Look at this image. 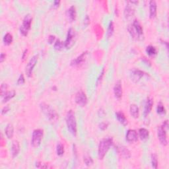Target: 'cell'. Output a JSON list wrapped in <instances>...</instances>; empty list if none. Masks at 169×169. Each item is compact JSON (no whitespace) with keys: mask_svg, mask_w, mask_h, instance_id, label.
Segmentation results:
<instances>
[{"mask_svg":"<svg viewBox=\"0 0 169 169\" xmlns=\"http://www.w3.org/2000/svg\"><path fill=\"white\" fill-rule=\"evenodd\" d=\"M113 91L116 99H117L118 100H120L123 94L122 87H121V82L120 80H118V81L116 82L113 88Z\"/></svg>","mask_w":169,"mask_h":169,"instance_id":"obj_14","label":"cell"},{"mask_svg":"<svg viewBox=\"0 0 169 169\" xmlns=\"http://www.w3.org/2000/svg\"><path fill=\"white\" fill-rule=\"evenodd\" d=\"M15 91L14 90L7 91V93H5V95L2 97V102L5 103L10 101L11 99H12L15 96Z\"/></svg>","mask_w":169,"mask_h":169,"instance_id":"obj_24","label":"cell"},{"mask_svg":"<svg viewBox=\"0 0 169 169\" xmlns=\"http://www.w3.org/2000/svg\"><path fill=\"white\" fill-rule=\"evenodd\" d=\"M27 54H28V50L27 49H25L24 50V52L23 53V55H22V60L23 61H24L25 59L27 57Z\"/></svg>","mask_w":169,"mask_h":169,"instance_id":"obj_44","label":"cell"},{"mask_svg":"<svg viewBox=\"0 0 169 169\" xmlns=\"http://www.w3.org/2000/svg\"><path fill=\"white\" fill-rule=\"evenodd\" d=\"M66 15L68 19H69L71 22L75 21L77 17V12L76 8L74 5H72V6L70 7V8L67 10Z\"/></svg>","mask_w":169,"mask_h":169,"instance_id":"obj_18","label":"cell"},{"mask_svg":"<svg viewBox=\"0 0 169 169\" xmlns=\"http://www.w3.org/2000/svg\"><path fill=\"white\" fill-rule=\"evenodd\" d=\"M168 129V120H166L162 124L157 128V138L162 145L167 146L168 145V139H167V132Z\"/></svg>","mask_w":169,"mask_h":169,"instance_id":"obj_3","label":"cell"},{"mask_svg":"<svg viewBox=\"0 0 169 169\" xmlns=\"http://www.w3.org/2000/svg\"><path fill=\"white\" fill-rule=\"evenodd\" d=\"M113 143V139L112 138H105L100 141L98 147V157L100 160L105 158Z\"/></svg>","mask_w":169,"mask_h":169,"instance_id":"obj_1","label":"cell"},{"mask_svg":"<svg viewBox=\"0 0 169 169\" xmlns=\"http://www.w3.org/2000/svg\"><path fill=\"white\" fill-rule=\"evenodd\" d=\"M114 26L113 20H110V22L108 25L107 32H106V36H107L108 38L112 37V35L114 34Z\"/></svg>","mask_w":169,"mask_h":169,"instance_id":"obj_29","label":"cell"},{"mask_svg":"<svg viewBox=\"0 0 169 169\" xmlns=\"http://www.w3.org/2000/svg\"><path fill=\"white\" fill-rule=\"evenodd\" d=\"M138 4V1H127V5H126L125 9H124V15L125 18L129 19L130 17H132L135 13V10L134 8L132 6V4Z\"/></svg>","mask_w":169,"mask_h":169,"instance_id":"obj_12","label":"cell"},{"mask_svg":"<svg viewBox=\"0 0 169 169\" xmlns=\"http://www.w3.org/2000/svg\"><path fill=\"white\" fill-rule=\"evenodd\" d=\"M36 167L38 168H48V166L46 164H43V163L40 162H37Z\"/></svg>","mask_w":169,"mask_h":169,"instance_id":"obj_39","label":"cell"},{"mask_svg":"<svg viewBox=\"0 0 169 169\" xmlns=\"http://www.w3.org/2000/svg\"><path fill=\"white\" fill-rule=\"evenodd\" d=\"M54 48L56 50H61L64 48H65V45H64V42L61 41L60 39H57L56 40V42H54Z\"/></svg>","mask_w":169,"mask_h":169,"instance_id":"obj_31","label":"cell"},{"mask_svg":"<svg viewBox=\"0 0 169 169\" xmlns=\"http://www.w3.org/2000/svg\"><path fill=\"white\" fill-rule=\"evenodd\" d=\"M13 35L10 33H9V32L5 34L4 35V38H3V42H4V44L6 46L10 45V44L13 42Z\"/></svg>","mask_w":169,"mask_h":169,"instance_id":"obj_26","label":"cell"},{"mask_svg":"<svg viewBox=\"0 0 169 169\" xmlns=\"http://www.w3.org/2000/svg\"><path fill=\"white\" fill-rule=\"evenodd\" d=\"M139 136L137 132L134 129H128L126 134V139L129 143H134L138 140Z\"/></svg>","mask_w":169,"mask_h":169,"instance_id":"obj_13","label":"cell"},{"mask_svg":"<svg viewBox=\"0 0 169 169\" xmlns=\"http://www.w3.org/2000/svg\"><path fill=\"white\" fill-rule=\"evenodd\" d=\"M149 17L150 19H155L157 16V5L155 1H149Z\"/></svg>","mask_w":169,"mask_h":169,"instance_id":"obj_19","label":"cell"},{"mask_svg":"<svg viewBox=\"0 0 169 169\" xmlns=\"http://www.w3.org/2000/svg\"><path fill=\"white\" fill-rule=\"evenodd\" d=\"M5 145V141H4V138H3V136L1 135V147H4Z\"/></svg>","mask_w":169,"mask_h":169,"instance_id":"obj_47","label":"cell"},{"mask_svg":"<svg viewBox=\"0 0 169 169\" xmlns=\"http://www.w3.org/2000/svg\"><path fill=\"white\" fill-rule=\"evenodd\" d=\"M105 68H102L101 72H100L99 76L98 77V78L97 79V81H96V85H99V84L100 83V82H101V81L102 80L104 75H105Z\"/></svg>","mask_w":169,"mask_h":169,"instance_id":"obj_36","label":"cell"},{"mask_svg":"<svg viewBox=\"0 0 169 169\" xmlns=\"http://www.w3.org/2000/svg\"><path fill=\"white\" fill-rule=\"evenodd\" d=\"M129 113L133 118H135V119L138 118L139 116V109L138 106L135 104H132L130 105Z\"/></svg>","mask_w":169,"mask_h":169,"instance_id":"obj_22","label":"cell"},{"mask_svg":"<svg viewBox=\"0 0 169 169\" xmlns=\"http://www.w3.org/2000/svg\"><path fill=\"white\" fill-rule=\"evenodd\" d=\"M83 161L86 166L87 167H90V166L93 165V159H92V157L89 155H85L83 157Z\"/></svg>","mask_w":169,"mask_h":169,"instance_id":"obj_34","label":"cell"},{"mask_svg":"<svg viewBox=\"0 0 169 169\" xmlns=\"http://www.w3.org/2000/svg\"><path fill=\"white\" fill-rule=\"evenodd\" d=\"M20 150L19 142L17 140H15L12 143V146H11V155L13 158L18 156Z\"/></svg>","mask_w":169,"mask_h":169,"instance_id":"obj_20","label":"cell"},{"mask_svg":"<svg viewBox=\"0 0 169 169\" xmlns=\"http://www.w3.org/2000/svg\"><path fill=\"white\" fill-rule=\"evenodd\" d=\"M90 24V18L89 17L88 15H86L85 18H84V20H83V25L87 27V26H89V25Z\"/></svg>","mask_w":169,"mask_h":169,"instance_id":"obj_41","label":"cell"},{"mask_svg":"<svg viewBox=\"0 0 169 169\" xmlns=\"http://www.w3.org/2000/svg\"><path fill=\"white\" fill-rule=\"evenodd\" d=\"M64 153L65 148L64 145L61 143H59L57 145V146H56V153H57L58 156H62L64 154Z\"/></svg>","mask_w":169,"mask_h":169,"instance_id":"obj_33","label":"cell"},{"mask_svg":"<svg viewBox=\"0 0 169 169\" xmlns=\"http://www.w3.org/2000/svg\"><path fill=\"white\" fill-rule=\"evenodd\" d=\"M41 110L46 116V118L51 121H56L58 119V114L54 109H53L50 105L45 102H42L40 105Z\"/></svg>","mask_w":169,"mask_h":169,"instance_id":"obj_4","label":"cell"},{"mask_svg":"<svg viewBox=\"0 0 169 169\" xmlns=\"http://www.w3.org/2000/svg\"><path fill=\"white\" fill-rule=\"evenodd\" d=\"M116 118L117 120L119 121V122L123 125L124 126H126L128 124V121H127V118H126V116L122 112L118 111L116 112Z\"/></svg>","mask_w":169,"mask_h":169,"instance_id":"obj_21","label":"cell"},{"mask_svg":"<svg viewBox=\"0 0 169 169\" xmlns=\"http://www.w3.org/2000/svg\"><path fill=\"white\" fill-rule=\"evenodd\" d=\"M149 75L145 72L138 69H133L130 72V77L132 81L134 83H138L140 81L142 78Z\"/></svg>","mask_w":169,"mask_h":169,"instance_id":"obj_10","label":"cell"},{"mask_svg":"<svg viewBox=\"0 0 169 169\" xmlns=\"http://www.w3.org/2000/svg\"><path fill=\"white\" fill-rule=\"evenodd\" d=\"M153 106V100L152 98L148 97L145 104L144 107V111H143V116L144 117L146 118L148 115L150 114V112L152 110Z\"/></svg>","mask_w":169,"mask_h":169,"instance_id":"obj_17","label":"cell"},{"mask_svg":"<svg viewBox=\"0 0 169 169\" xmlns=\"http://www.w3.org/2000/svg\"><path fill=\"white\" fill-rule=\"evenodd\" d=\"M8 88V85L7 83H3L1 85V87H0V91H1V97H4L5 93H7V90Z\"/></svg>","mask_w":169,"mask_h":169,"instance_id":"obj_35","label":"cell"},{"mask_svg":"<svg viewBox=\"0 0 169 169\" xmlns=\"http://www.w3.org/2000/svg\"><path fill=\"white\" fill-rule=\"evenodd\" d=\"M108 126H109V123L108 121H102V122L99 124V127L100 129L102 130V131H105V130L108 128Z\"/></svg>","mask_w":169,"mask_h":169,"instance_id":"obj_37","label":"cell"},{"mask_svg":"<svg viewBox=\"0 0 169 169\" xmlns=\"http://www.w3.org/2000/svg\"><path fill=\"white\" fill-rule=\"evenodd\" d=\"M157 114H160V115H163L167 113V111H166L165 106L161 102H159L158 105H157Z\"/></svg>","mask_w":169,"mask_h":169,"instance_id":"obj_32","label":"cell"},{"mask_svg":"<svg viewBox=\"0 0 169 169\" xmlns=\"http://www.w3.org/2000/svg\"><path fill=\"white\" fill-rule=\"evenodd\" d=\"M133 29H134L136 33L138 34V36L140 37L141 39L142 40L143 38V30L142 28L141 25L140 24L139 20L138 19H135L133 20V23L132 24Z\"/></svg>","mask_w":169,"mask_h":169,"instance_id":"obj_15","label":"cell"},{"mask_svg":"<svg viewBox=\"0 0 169 169\" xmlns=\"http://www.w3.org/2000/svg\"><path fill=\"white\" fill-rule=\"evenodd\" d=\"M117 152L118 154H120L121 157H123L125 159H128L132 156L129 150L125 146H123V145L117 147Z\"/></svg>","mask_w":169,"mask_h":169,"instance_id":"obj_16","label":"cell"},{"mask_svg":"<svg viewBox=\"0 0 169 169\" xmlns=\"http://www.w3.org/2000/svg\"><path fill=\"white\" fill-rule=\"evenodd\" d=\"M87 54H88V51H85L83 52H82L81 54L78 56V57L71 61L70 65L73 67L81 66V65L83 64L85 62Z\"/></svg>","mask_w":169,"mask_h":169,"instance_id":"obj_11","label":"cell"},{"mask_svg":"<svg viewBox=\"0 0 169 169\" xmlns=\"http://www.w3.org/2000/svg\"><path fill=\"white\" fill-rule=\"evenodd\" d=\"M60 1H54V2H53L52 7L53 8L58 7L59 5H60Z\"/></svg>","mask_w":169,"mask_h":169,"instance_id":"obj_45","label":"cell"},{"mask_svg":"<svg viewBox=\"0 0 169 169\" xmlns=\"http://www.w3.org/2000/svg\"><path fill=\"white\" fill-rule=\"evenodd\" d=\"M151 166L153 168L157 169L158 168V157L155 153H153L151 156Z\"/></svg>","mask_w":169,"mask_h":169,"instance_id":"obj_30","label":"cell"},{"mask_svg":"<svg viewBox=\"0 0 169 169\" xmlns=\"http://www.w3.org/2000/svg\"><path fill=\"white\" fill-rule=\"evenodd\" d=\"M143 61L145 64H146L147 65H149V66H151V62L150 61L148 60V59H147L146 58H143Z\"/></svg>","mask_w":169,"mask_h":169,"instance_id":"obj_46","label":"cell"},{"mask_svg":"<svg viewBox=\"0 0 169 169\" xmlns=\"http://www.w3.org/2000/svg\"><path fill=\"white\" fill-rule=\"evenodd\" d=\"M57 40L56 39V37L55 35H50V36L48 37V42L50 44H53L54 42H56V40Z\"/></svg>","mask_w":169,"mask_h":169,"instance_id":"obj_40","label":"cell"},{"mask_svg":"<svg viewBox=\"0 0 169 169\" xmlns=\"http://www.w3.org/2000/svg\"><path fill=\"white\" fill-rule=\"evenodd\" d=\"M38 55H34L32 57L29 61L28 62V64H26V67H25V73L26 74V76L28 78H31L32 76V72H33V70L35 67V66L37 65V63L38 61Z\"/></svg>","mask_w":169,"mask_h":169,"instance_id":"obj_9","label":"cell"},{"mask_svg":"<svg viewBox=\"0 0 169 169\" xmlns=\"http://www.w3.org/2000/svg\"><path fill=\"white\" fill-rule=\"evenodd\" d=\"M5 58H6V54H4V52H1V55H0V62H1V63L4 62V61L5 60Z\"/></svg>","mask_w":169,"mask_h":169,"instance_id":"obj_43","label":"cell"},{"mask_svg":"<svg viewBox=\"0 0 169 169\" xmlns=\"http://www.w3.org/2000/svg\"><path fill=\"white\" fill-rule=\"evenodd\" d=\"M5 133L6 137L8 139H11L13 137L14 135V127L12 124H8L5 127Z\"/></svg>","mask_w":169,"mask_h":169,"instance_id":"obj_23","label":"cell"},{"mask_svg":"<svg viewBox=\"0 0 169 169\" xmlns=\"http://www.w3.org/2000/svg\"><path fill=\"white\" fill-rule=\"evenodd\" d=\"M66 123L68 131L73 136L75 137L77 135V132H78V127H77V121L75 112L72 110H70L67 112Z\"/></svg>","mask_w":169,"mask_h":169,"instance_id":"obj_2","label":"cell"},{"mask_svg":"<svg viewBox=\"0 0 169 169\" xmlns=\"http://www.w3.org/2000/svg\"><path fill=\"white\" fill-rule=\"evenodd\" d=\"M127 31H128L129 34L131 35L132 38H133L134 40H141L140 37H139L138 35V34L135 32V31L134 29H133L132 25H128V26H127Z\"/></svg>","mask_w":169,"mask_h":169,"instance_id":"obj_28","label":"cell"},{"mask_svg":"<svg viewBox=\"0 0 169 169\" xmlns=\"http://www.w3.org/2000/svg\"><path fill=\"white\" fill-rule=\"evenodd\" d=\"M32 21V17L31 14H27L25 16L23 20L22 25L20 27V33L23 37L27 36L31 28V24Z\"/></svg>","mask_w":169,"mask_h":169,"instance_id":"obj_5","label":"cell"},{"mask_svg":"<svg viewBox=\"0 0 169 169\" xmlns=\"http://www.w3.org/2000/svg\"><path fill=\"white\" fill-rule=\"evenodd\" d=\"M76 33L75 30L73 28H70L67 31L66 39L64 42L65 48L70 49L73 46L75 40Z\"/></svg>","mask_w":169,"mask_h":169,"instance_id":"obj_7","label":"cell"},{"mask_svg":"<svg viewBox=\"0 0 169 169\" xmlns=\"http://www.w3.org/2000/svg\"><path fill=\"white\" fill-rule=\"evenodd\" d=\"M145 52H146L147 54L149 56H154L157 55V50L155 46L152 45H149L146 47L145 49Z\"/></svg>","mask_w":169,"mask_h":169,"instance_id":"obj_27","label":"cell"},{"mask_svg":"<svg viewBox=\"0 0 169 169\" xmlns=\"http://www.w3.org/2000/svg\"><path fill=\"white\" fill-rule=\"evenodd\" d=\"M10 110V106H5L1 109V114L2 115H5V114H6Z\"/></svg>","mask_w":169,"mask_h":169,"instance_id":"obj_42","label":"cell"},{"mask_svg":"<svg viewBox=\"0 0 169 169\" xmlns=\"http://www.w3.org/2000/svg\"><path fill=\"white\" fill-rule=\"evenodd\" d=\"M75 101L77 105L81 107H83L87 105L88 98L83 91L79 90L77 92L75 97Z\"/></svg>","mask_w":169,"mask_h":169,"instance_id":"obj_8","label":"cell"},{"mask_svg":"<svg viewBox=\"0 0 169 169\" xmlns=\"http://www.w3.org/2000/svg\"><path fill=\"white\" fill-rule=\"evenodd\" d=\"M139 137L141 140H146L147 139L149 138V130L146 128H140L139 129Z\"/></svg>","mask_w":169,"mask_h":169,"instance_id":"obj_25","label":"cell"},{"mask_svg":"<svg viewBox=\"0 0 169 169\" xmlns=\"http://www.w3.org/2000/svg\"><path fill=\"white\" fill-rule=\"evenodd\" d=\"M44 135V131L42 129H34L32 134L31 138V145L34 148H37L40 146L42 141V139Z\"/></svg>","mask_w":169,"mask_h":169,"instance_id":"obj_6","label":"cell"},{"mask_svg":"<svg viewBox=\"0 0 169 169\" xmlns=\"http://www.w3.org/2000/svg\"><path fill=\"white\" fill-rule=\"evenodd\" d=\"M25 79L24 75H23V74H20L18 79H17V84L18 85H22L25 83Z\"/></svg>","mask_w":169,"mask_h":169,"instance_id":"obj_38","label":"cell"}]
</instances>
